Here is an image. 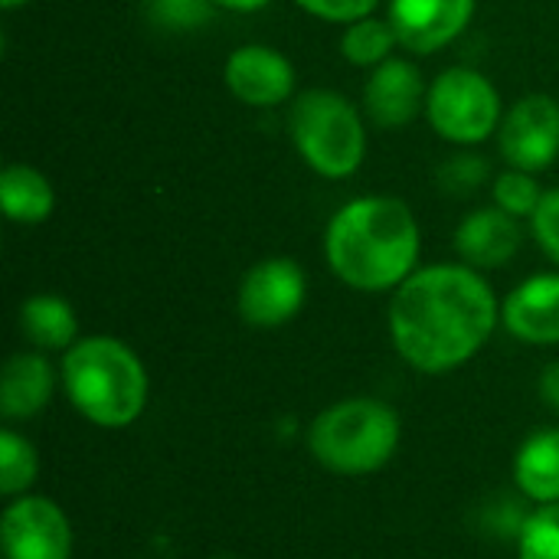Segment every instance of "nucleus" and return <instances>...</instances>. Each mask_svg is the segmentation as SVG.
Returning <instances> with one entry per match:
<instances>
[{"label":"nucleus","instance_id":"nucleus-1","mask_svg":"<svg viewBox=\"0 0 559 559\" xmlns=\"http://www.w3.org/2000/svg\"><path fill=\"white\" fill-rule=\"evenodd\" d=\"M498 328V298L472 265L416 269L390 301V341L419 373L468 364Z\"/></svg>","mask_w":559,"mask_h":559},{"label":"nucleus","instance_id":"nucleus-2","mask_svg":"<svg viewBox=\"0 0 559 559\" xmlns=\"http://www.w3.org/2000/svg\"><path fill=\"white\" fill-rule=\"evenodd\" d=\"M419 249V223L396 197H357L331 216L324 233L328 265L354 292L400 288L416 272Z\"/></svg>","mask_w":559,"mask_h":559},{"label":"nucleus","instance_id":"nucleus-3","mask_svg":"<svg viewBox=\"0 0 559 559\" xmlns=\"http://www.w3.org/2000/svg\"><path fill=\"white\" fill-rule=\"evenodd\" d=\"M62 390L75 413L102 429H128L147 406V370L118 337H79L59 367Z\"/></svg>","mask_w":559,"mask_h":559},{"label":"nucleus","instance_id":"nucleus-4","mask_svg":"<svg viewBox=\"0 0 559 559\" xmlns=\"http://www.w3.org/2000/svg\"><path fill=\"white\" fill-rule=\"evenodd\" d=\"M400 436L403 426L393 406L373 396H350L314 416L308 426V449L321 468L360 478L390 465Z\"/></svg>","mask_w":559,"mask_h":559},{"label":"nucleus","instance_id":"nucleus-5","mask_svg":"<svg viewBox=\"0 0 559 559\" xmlns=\"http://www.w3.org/2000/svg\"><path fill=\"white\" fill-rule=\"evenodd\" d=\"M288 134L301 160L328 180L357 174L367 154L360 111L331 88H311L295 98L288 111Z\"/></svg>","mask_w":559,"mask_h":559},{"label":"nucleus","instance_id":"nucleus-6","mask_svg":"<svg viewBox=\"0 0 559 559\" xmlns=\"http://www.w3.org/2000/svg\"><path fill=\"white\" fill-rule=\"evenodd\" d=\"M426 115L439 138L452 144H481L501 128V95L481 72L452 66L429 85Z\"/></svg>","mask_w":559,"mask_h":559},{"label":"nucleus","instance_id":"nucleus-7","mask_svg":"<svg viewBox=\"0 0 559 559\" xmlns=\"http://www.w3.org/2000/svg\"><path fill=\"white\" fill-rule=\"evenodd\" d=\"M305 298H308V278L301 265L295 259L272 255L246 272L236 295V308L249 328L272 331L288 324L301 311Z\"/></svg>","mask_w":559,"mask_h":559},{"label":"nucleus","instance_id":"nucleus-8","mask_svg":"<svg viewBox=\"0 0 559 559\" xmlns=\"http://www.w3.org/2000/svg\"><path fill=\"white\" fill-rule=\"evenodd\" d=\"M3 559H72V524L66 511L39 495H20L0 518Z\"/></svg>","mask_w":559,"mask_h":559},{"label":"nucleus","instance_id":"nucleus-9","mask_svg":"<svg viewBox=\"0 0 559 559\" xmlns=\"http://www.w3.org/2000/svg\"><path fill=\"white\" fill-rule=\"evenodd\" d=\"M498 144L514 170H547L559 157V102L550 95H524L498 128Z\"/></svg>","mask_w":559,"mask_h":559},{"label":"nucleus","instance_id":"nucleus-10","mask_svg":"<svg viewBox=\"0 0 559 559\" xmlns=\"http://www.w3.org/2000/svg\"><path fill=\"white\" fill-rule=\"evenodd\" d=\"M475 0H390V26L403 49L429 56L465 33Z\"/></svg>","mask_w":559,"mask_h":559},{"label":"nucleus","instance_id":"nucleus-11","mask_svg":"<svg viewBox=\"0 0 559 559\" xmlns=\"http://www.w3.org/2000/svg\"><path fill=\"white\" fill-rule=\"evenodd\" d=\"M223 82L239 102L252 108H272L288 102V95L295 92V66L272 46L246 43L229 52L223 66Z\"/></svg>","mask_w":559,"mask_h":559},{"label":"nucleus","instance_id":"nucleus-12","mask_svg":"<svg viewBox=\"0 0 559 559\" xmlns=\"http://www.w3.org/2000/svg\"><path fill=\"white\" fill-rule=\"evenodd\" d=\"M426 85L409 59L390 56L364 85V108L380 128H406L426 108Z\"/></svg>","mask_w":559,"mask_h":559},{"label":"nucleus","instance_id":"nucleus-13","mask_svg":"<svg viewBox=\"0 0 559 559\" xmlns=\"http://www.w3.org/2000/svg\"><path fill=\"white\" fill-rule=\"evenodd\" d=\"M501 324L524 344H559V272L531 275L521 282L501 305Z\"/></svg>","mask_w":559,"mask_h":559},{"label":"nucleus","instance_id":"nucleus-14","mask_svg":"<svg viewBox=\"0 0 559 559\" xmlns=\"http://www.w3.org/2000/svg\"><path fill=\"white\" fill-rule=\"evenodd\" d=\"M521 223L501 206L468 213L455 229V252L472 269H501L521 249Z\"/></svg>","mask_w":559,"mask_h":559},{"label":"nucleus","instance_id":"nucleus-15","mask_svg":"<svg viewBox=\"0 0 559 559\" xmlns=\"http://www.w3.org/2000/svg\"><path fill=\"white\" fill-rule=\"evenodd\" d=\"M52 390H56V370L43 350L13 354L3 364V377H0V413H3V419L20 423V419L39 416L49 406Z\"/></svg>","mask_w":559,"mask_h":559},{"label":"nucleus","instance_id":"nucleus-16","mask_svg":"<svg viewBox=\"0 0 559 559\" xmlns=\"http://www.w3.org/2000/svg\"><path fill=\"white\" fill-rule=\"evenodd\" d=\"M518 491L540 504H559V429L531 432L514 455Z\"/></svg>","mask_w":559,"mask_h":559},{"label":"nucleus","instance_id":"nucleus-17","mask_svg":"<svg viewBox=\"0 0 559 559\" xmlns=\"http://www.w3.org/2000/svg\"><path fill=\"white\" fill-rule=\"evenodd\" d=\"M0 206L10 223L36 226L52 216L56 190L43 170L29 164H7L0 170Z\"/></svg>","mask_w":559,"mask_h":559},{"label":"nucleus","instance_id":"nucleus-18","mask_svg":"<svg viewBox=\"0 0 559 559\" xmlns=\"http://www.w3.org/2000/svg\"><path fill=\"white\" fill-rule=\"evenodd\" d=\"M20 331L36 350H69L79 341L75 308L59 295H33L20 305Z\"/></svg>","mask_w":559,"mask_h":559},{"label":"nucleus","instance_id":"nucleus-19","mask_svg":"<svg viewBox=\"0 0 559 559\" xmlns=\"http://www.w3.org/2000/svg\"><path fill=\"white\" fill-rule=\"evenodd\" d=\"M396 33L390 26V20H377V16H364V20H354L347 23L344 36H341V52L347 62L354 66H380L390 59L393 46H396Z\"/></svg>","mask_w":559,"mask_h":559},{"label":"nucleus","instance_id":"nucleus-20","mask_svg":"<svg viewBox=\"0 0 559 559\" xmlns=\"http://www.w3.org/2000/svg\"><path fill=\"white\" fill-rule=\"evenodd\" d=\"M39 475V459L33 442H26L16 429L0 432V495L20 498L33 488Z\"/></svg>","mask_w":559,"mask_h":559},{"label":"nucleus","instance_id":"nucleus-21","mask_svg":"<svg viewBox=\"0 0 559 559\" xmlns=\"http://www.w3.org/2000/svg\"><path fill=\"white\" fill-rule=\"evenodd\" d=\"M518 559H559V504H540L518 531Z\"/></svg>","mask_w":559,"mask_h":559},{"label":"nucleus","instance_id":"nucleus-22","mask_svg":"<svg viewBox=\"0 0 559 559\" xmlns=\"http://www.w3.org/2000/svg\"><path fill=\"white\" fill-rule=\"evenodd\" d=\"M213 0H144L147 20L164 33L200 29L213 16Z\"/></svg>","mask_w":559,"mask_h":559},{"label":"nucleus","instance_id":"nucleus-23","mask_svg":"<svg viewBox=\"0 0 559 559\" xmlns=\"http://www.w3.org/2000/svg\"><path fill=\"white\" fill-rule=\"evenodd\" d=\"M540 200H544V190L537 187V180H534V174H527V170H504V174H498V180H495V203L504 210V213H511V216H534V210L540 206Z\"/></svg>","mask_w":559,"mask_h":559},{"label":"nucleus","instance_id":"nucleus-24","mask_svg":"<svg viewBox=\"0 0 559 559\" xmlns=\"http://www.w3.org/2000/svg\"><path fill=\"white\" fill-rule=\"evenodd\" d=\"M488 180V160L478 154H452L439 167V187L452 197H468Z\"/></svg>","mask_w":559,"mask_h":559},{"label":"nucleus","instance_id":"nucleus-25","mask_svg":"<svg viewBox=\"0 0 559 559\" xmlns=\"http://www.w3.org/2000/svg\"><path fill=\"white\" fill-rule=\"evenodd\" d=\"M531 226H534V239L540 242V249L559 265V187L544 193L540 206L531 216Z\"/></svg>","mask_w":559,"mask_h":559},{"label":"nucleus","instance_id":"nucleus-26","mask_svg":"<svg viewBox=\"0 0 559 559\" xmlns=\"http://www.w3.org/2000/svg\"><path fill=\"white\" fill-rule=\"evenodd\" d=\"M295 3L328 23H354L370 16L380 0H295Z\"/></svg>","mask_w":559,"mask_h":559},{"label":"nucleus","instance_id":"nucleus-27","mask_svg":"<svg viewBox=\"0 0 559 559\" xmlns=\"http://www.w3.org/2000/svg\"><path fill=\"white\" fill-rule=\"evenodd\" d=\"M537 390H540V400H544L554 413H559V360L557 364H550V367H544Z\"/></svg>","mask_w":559,"mask_h":559},{"label":"nucleus","instance_id":"nucleus-28","mask_svg":"<svg viewBox=\"0 0 559 559\" xmlns=\"http://www.w3.org/2000/svg\"><path fill=\"white\" fill-rule=\"evenodd\" d=\"M219 10H233V13H255V10H262L269 0H213Z\"/></svg>","mask_w":559,"mask_h":559},{"label":"nucleus","instance_id":"nucleus-29","mask_svg":"<svg viewBox=\"0 0 559 559\" xmlns=\"http://www.w3.org/2000/svg\"><path fill=\"white\" fill-rule=\"evenodd\" d=\"M3 3V10H16V7H26L29 0H0Z\"/></svg>","mask_w":559,"mask_h":559}]
</instances>
